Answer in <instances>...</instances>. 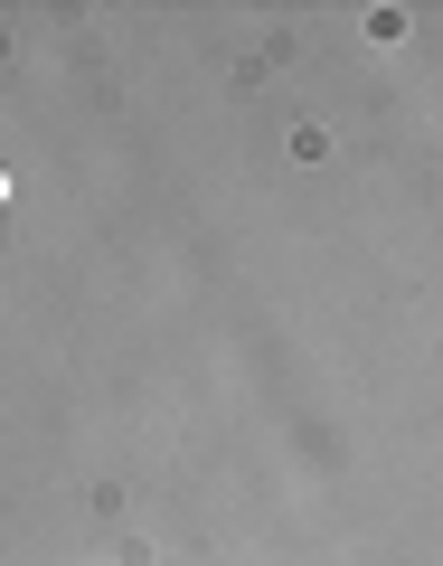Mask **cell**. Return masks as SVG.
<instances>
[{"label": "cell", "instance_id": "1", "mask_svg": "<svg viewBox=\"0 0 443 566\" xmlns=\"http://www.w3.org/2000/svg\"><path fill=\"white\" fill-rule=\"evenodd\" d=\"M0 199H10V170H0Z\"/></svg>", "mask_w": 443, "mask_h": 566}]
</instances>
